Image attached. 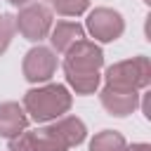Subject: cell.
I'll return each instance as SVG.
<instances>
[{"label": "cell", "mask_w": 151, "mask_h": 151, "mask_svg": "<svg viewBox=\"0 0 151 151\" xmlns=\"http://www.w3.org/2000/svg\"><path fill=\"white\" fill-rule=\"evenodd\" d=\"M87 127L76 116H61L45 127L24 130L9 139V151H68L71 146L83 144Z\"/></svg>", "instance_id": "cell-1"}, {"label": "cell", "mask_w": 151, "mask_h": 151, "mask_svg": "<svg viewBox=\"0 0 151 151\" xmlns=\"http://www.w3.org/2000/svg\"><path fill=\"white\" fill-rule=\"evenodd\" d=\"M73 99L66 85L50 83L42 87H33L24 94V111L35 120V123H50L68 113Z\"/></svg>", "instance_id": "cell-2"}, {"label": "cell", "mask_w": 151, "mask_h": 151, "mask_svg": "<svg viewBox=\"0 0 151 151\" xmlns=\"http://www.w3.org/2000/svg\"><path fill=\"white\" fill-rule=\"evenodd\" d=\"M106 87H116V90H142L151 83V61L149 57L139 54L125 61H116L106 68Z\"/></svg>", "instance_id": "cell-3"}, {"label": "cell", "mask_w": 151, "mask_h": 151, "mask_svg": "<svg viewBox=\"0 0 151 151\" xmlns=\"http://www.w3.org/2000/svg\"><path fill=\"white\" fill-rule=\"evenodd\" d=\"M101 66H104V52L92 40L83 38L66 50L64 76H90V73H99Z\"/></svg>", "instance_id": "cell-4"}, {"label": "cell", "mask_w": 151, "mask_h": 151, "mask_svg": "<svg viewBox=\"0 0 151 151\" xmlns=\"http://www.w3.org/2000/svg\"><path fill=\"white\" fill-rule=\"evenodd\" d=\"M14 26L28 42H40L42 38L50 35L52 9L42 2H31V5L19 9V14L14 17Z\"/></svg>", "instance_id": "cell-5"}, {"label": "cell", "mask_w": 151, "mask_h": 151, "mask_svg": "<svg viewBox=\"0 0 151 151\" xmlns=\"http://www.w3.org/2000/svg\"><path fill=\"white\" fill-rule=\"evenodd\" d=\"M85 28L94 40L113 42V40H118L123 35L125 21H123V14L111 9V7H94L85 19Z\"/></svg>", "instance_id": "cell-6"}, {"label": "cell", "mask_w": 151, "mask_h": 151, "mask_svg": "<svg viewBox=\"0 0 151 151\" xmlns=\"http://www.w3.org/2000/svg\"><path fill=\"white\" fill-rule=\"evenodd\" d=\"M24 78L28 83H45L54 76L57 71V54L52 47L45 45H35L24 54V64H21Z\"/></svg>", "instance_id": "cell-7"}, {"label": "cell", "mask_w": 151, "mask_h": 151, "mask_svg": "<svg viewBox=\"0 0 151 151\" xmlns=\"http://www.w3.org/2000/svg\"><path fill=\"white\" fill-rule=\"evenodd\" d=\"M101 106L116 116V118H125L130 116L137 106H139V92L137 90H116V87H104L99 92Z\"/></svg>", "instance_id": "cell-8"}, {"label": "cell", "mask_w": 151, "mask_h": 151, "mask_svg": "<svg viewBox=\"0 0 151 151\" xmlns=\"http://www.w3.org/2000/svg\"><path fill=\"white\" fill-rule=\"evenodd\" d=\"M26 127H28V116L24 106H19L17 101H2L0 104V137L14 139Z\"/></svg>", "instance_id": "cell-9"}, {"label": "cell", "mask_w": 151, "mask_h": 151, "mask_svg": "<svg viewBox=\"0 0 151 151\" xmlns=\"http://www.w3.org/2000/svg\"><path fill=\"white\" fill-rule=\"evenodd\" d=\"M83 38H85V28H83L80 24H76V21H57V24L50 28L52 50L64 52V54H66V50H68L71 45H76V42L83 40Z\"/></svg>", "instance_id": "cell-10"}, {"label": "cell", "mask_w": 151, "mask_h": 151, "mask_svg": "<svg viewBox=\"0 0 151 151\" xmlns=\"http://www.w3.org/2000/svg\"><path fill=\"white\" fill-rule=\"evenodd\" d=\"M125 137L116 130H101L90 142V151H125Z\"/></svg>", "instance_id": "cell-11"}, {"label": "cell", "mask_w": 151, "mask_h": 151, "mask_svg": "<svg viewBox=\"0 0 151 151\" xmlns=\"http://www.w3.org/2000/svg\"><path fill=\"white\" fill-rule=\"evenodd\" d=\"M101 76L99 73H90V76H66V83L76 90V94H92L99 87Z\"/></svg>", "instance_id": "cell-12"}, {"label": "cell", "mask_w": 151, "mask_h": 151, "mask_svg": "<svg viewBox=\"0 0 151 151\" xmlns=\"http://www.w3.org/2000/svg\"><path fill=\"white\" fill-rule=\"evenodd\" d=\"M52 7L61 17H78L90 7V0H52Z\"/></svg>", "instance_id": "cell-13"}, {"label": "cell", "mask_w": 151, "mask_h": 151, "mask_svg": "<svg viewBox=\"0 0 151 151\" xmlns=\"http://www.w3.org/2000/svg\"><path fill=\"white\" fill-rule=\"evenodd\" d=\"M17 33V26H14V17L12 14H0V54L9 47L12 38Z\"/></svg>", "instance_id": "cell-14"}, {"label": "cell", "mask_w": 151, "mask_h": 151, "mask_svg": "<svg viewBox=\"0 0 151 151\" xmlns=\"http://www.w3.org/2000/svg\"><path fill=\"white\" fill-rule=\"evenodd\" d=\"M125 151H151V144H146V142H139V144L125 146Z\"/></svg>", "instance_id": "cell-15"}, {"label": "cell", "mask_w": 151, "mask_h": 151, "mask_svg": "<svg viewBox=\"0 0 151 151\" xmlns=\"http://www.w3.org/2000/svg\"><path fill=\"white\" fill-rule=\"evenodd\" d=\"M142 111H144V116H146V118H151V109H149V94H144V99H142Z\"/></svg>", "instance_id": "cell-16"}, {"label": "cell", "mask_w": 151, "mask_h": 151, "mask_svg": "<svg viewBox=\"0 0 151 151\" xmlns=\"http://www.w3.org/2000/svg\"><path fill=\"white\" fill-rule=\"evenodd\" d=\"M9 5H14V7H26V5H31V0H7Z\"/></svg>", "instance_id": "cell-17"}, {"label": "cell", "mask_w": 151, "mask_h": 151, "mask_svg": "<svg viewBox=\"0 0 151 151\" xmlns=\"http://www.w3.org/2000/svg\"><path fill=\"white\" fill-rule=\"evenodd\" d=\"M144 2H146V5H151V0H144Z\"/></svg>", "instance_id": "cell-18"}]
</instances>
